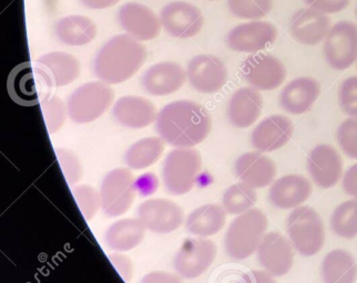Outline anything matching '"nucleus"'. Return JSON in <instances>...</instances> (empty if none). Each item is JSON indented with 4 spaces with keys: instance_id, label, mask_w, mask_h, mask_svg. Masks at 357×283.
<instances>
[{
    "instance_id": "obj_15",
    "label": "nucleus",
    "mask_w": 357,
    "mask_h": 283,
    "mask_svg": "<svg viewBox=\"0 0 357 283\" xmlns=\"http://www.w3.org/2000/svg\"><path fill=\"white\" fill-rule=\"evenodd\" d=\"M278 30L274 24L266 22H251L238 24L227 37V46L238 52L261 51L274 44Z\"/></svg>"
},
{
    "instance_id": "obj_1",
    "label": "nucleus",
    "mask_w": 357,
    "mask_h": 283,
    "mask_svg": "<svg viewBox=\"0 0 357 283\" xmlns=\"http://www.w3.org/2000/svg\"><path fill=\"white\" fill-rule=\"evenodd\" d=\"M157 132L165 143L174 147H195L211 132V116L195 101L178 100L158 113Z\"/></svg>"
},
{
    "instance_id": "obj_23",
    "label": "nucleus",
    "mask_w": 357,
    "mask_h": 283,
    "mask_svg": "<svg viewBox=\"0 0 357 283\" xmlns=\"http://www.w3.org/2000/svg\"><path fill=\"white\" fill-rule=\"evenodd\" d=\"M313 186L307 178L301 175H287L274 181L268 192V200L274 207L291 209L300 207L309 200Z\"/></svg>"
},
{
    "instance_id": "obj_31",
    "label": "nucleus",
    "mask_w": 357,
    "mask_h": 283,
    "mask_svg": "<svg viewBox=\"0 0 357 283\" xmlns=\"http://www.w3.org/2000/svg\"><path fill=\"white\" fill-rule=\"evenodd\" d=\"M165 151V142L161 138H146L139 140L126 152L125 162L131 170H141L157 163Z\"/></svg>"
},
{
    "instance_id": "obj_41",
    "label": "nucleus",
    "mask_w": 357,
    "mask_h": 283,
    "mask_svg": "<svg viewBox=\"0 0 357 283\" xmlns=\"http://www.w3.org/2000/svg\"><path fill=\"white\" fill-rule=\"evenodd\" d=\"M310 8L317 9L323 14H336L349 7L351 0H304Z\"/></svg>"
},
{
    "instance_id": "obj_10",
    "label": "nucleus",
    "mask_w": 357,
    "mask_h": 283,
    "mask_svg": "<svg viewBox=\"0 0 357 283\" xmlns=\"http://www.w3.org/2000/svg\"><path fill=\"white\" fill-rule=\"evenodd\" d=\"M241 74L252 88L271 91L281 87L287 78V69L279 58L268 54H255L244 60Z\"/></svg>"
},
{
    "instance_id": "obj_34",
    "label": "nucleus",
    "mask_w": 357,
    "mask_h": 283,
    "mask_svg": "<svg viewBox=\"0 0 357 283\" xmlns=\"http://www.w3.org/2000/svg\"><path fill=\"white\" fill-rule=\"evenodd\" d=\"M331 228L338 237L352 239L357 236V200L343 202L332 213Z\"/></svg>"
},
{
    "instance_id": "obj_17",
    "label": "nucleus",
    "mask_w": 357,
    "mask_h": 283,
    "mask_svg": "<svg viewBox=\"0 0 357 283\" xmlns=\"http://www.w3.org/2000/svg\"><path fill=\"white\" fill-rule=\"evenodd\" d=\"M307 170L314 183L321 188L335 186L343 175V159L333 146H317L307 157Z\"/></svg>"
},
{
    "instance_id": "obj_5",
    "label": "nucleus",
    "mask_w": 357,
    "mask_h": 283,
    "mask_svg": "<svg viewBox=\"0 0 357 283\" xmlns=\"http://www.w3.org/2000/svg\"><path fill=\"white\" fill-rule=\"evenodd\" d=\"M114 100V92L102 81L84 83L67 101L68 115L78 124H87L106 113Z\"/></svg>"
},
{
    "instance_id": "obj_30",
    "label": "nucleus",
    "mask_w": 357,
    "mask_h": 283,
    "mask_svg": "<svg viewBox=\"0 0 357 283\" xmlns=\"http://www.w3.org/2000/svg\"><path fill=\"white\" fill-rule=\"evenodd\" d=\"M357 262L349 251L336 249L325 257L322 264L324 283H355Z\"/></svg>"
},
{
    "instance_id": "obj_27",
    "label": "nucleus",
    "mask_w": 357,
    "mask_h": 283,
    "mask_svg": "<svg viewBox=\"0 0 357 283\" xmlns=\"http://www.w3.org/2000/svg\"><path fill=\"white\" fill-rule=\"evenodd\" d=\"M146 230L139 218L120 219L109 226L105 234V241L114 252H127L144 241Z\"/></svg>"
},
{
    "instance_id": "obj_13",
    "label": "nucleus",
    "mask_w": 357,
    "mask_h": 283,
    "mask_svg": "<svg viewBox=\"0 0 357 283\" xmlns=\"http://www.w3.org/2000/svg\"><path fill=\"white\" fill-rule=\"evenodd\" d=\"M188 80L201 93H214L225 87L227 67L225 61L212 54H200L188 65Z\"/></svg>"
},
{
    "instance_id": "obj_33",
    "label": "nucleus",
    "mask_w": 357,
    "mask_h": 283,
    "mask_svg": "<svg viewBox=\"0 0 357 283\" xmlns=\"http://www.w3.org/2000/svg\"><path fill=\"white\" fill-rule=\"evenodd\" d=\"M255 188L248 184L236 183L225 191L223 195V207L231 215H241L252 209L257 202Z\"/></svg>"
},
{
    "instance_id": "obj_32",
    "label": "nucleus",
    "mask_w": 357,
    "mask_h": 283,
    "mask_svg": "<svg viewBox=\"0 0 357 283\" xmlns=\"http://www.w3.org/2000/svg\"><path fill=\"white\" fill-rule=\"evenodd\" d=\"M9 89L11 97L20 101V103L37 102L38 93L36 87L35 79H33V67L28 63L20 65L15 69L10 74L9 80Z\"/></svg>"
},
{
    "instance_id": "obj_25",
    "label": "nucleus",
    "mask_w": 357,
    "mask_h": 283,
    "mask_svg": "<svg viewBox=\"0 0 357 283\" xmlns=\"http://www.w3.org/2000/svg\"><path fill=\"white\" fill-rule=\"evenodd\" d=\"M234 170L238 179L253 188L268 186L276 176V165L273 161L257 152L242 154L236 159Z\"/></svg>"
},
{
    "instance_id": "obj_2",
    "label": "nucleus",
    "mask_w": 357,
    "mask_h": 283,
    "mask_svg": "<svg viewBox=\"0 0 357 283\" xmlns=\"http://www.w3.org/2000/svg\"><path fill=\"white\" fill-rule=\"evenodd\" d=\"M146 60V49L131 35H119L99 50L93 61L97 78L107 84H119L132 78Z\"/></svg>"
},
{
    "instance_id": "obj_16",
    "label": "nucleus",
    "mask_w": 357,
    "mask_h": 283,
    "mask_svg": "<svg viewBox=\"0 0 357 283\" xmlns=\"http://www.w3.org/2000/svg\"><path fill=\"white\" fill-rule=\"evenodd\" d=\"M120 26L128 35L138 41L157 38L161 31V20L148 6L139 3H127L118 13Z\"/></svg>"
},
{
    "instance_id": "obj_11",
    "label": "nucleus",
    "mask_w": 357,
    "mask_h": 283,
    "mask_svg": "<svg viewBox=\"0 0 357 283\" xmlns=\"http://www.w3.org/2000/svg\"><path fill=\"white\" fill-rule=\"evenodd\" d=\"M138 218L146 229L165 235L176 232L182 226L184 211L181 206L172 200L151 198L139 205Z\"/></svg>"
},
{
    "instance_id": "obj_21",
    "label": "nucleus",
    "mask_w": 357,
    "mask_h": 283,
    "mask_svg": "<svg viewBox=\"0 0 357 283\" xmlns=\"http://www.w3.org/2000/svg\"><path fill=\"white\" fill-rule=\"evenodd\" d=\"M294 131L292 121L284 115H271L252 132V146L257 151L273 152L291 140Z\"/></svg>"
},
{
    "instance_id": "obj_46",
    "label": "nucleus",
    "mask_w": 357,
    "mask_h": 283,
    "mask_svg": "<svg viewBox=\"0 0 357 283\" xmlns=\"http://www.w3.org/2000/svg\"><path fill=\"white\" fill-rule=\"evenodd\" d=\"M82 5L90 9H106L119 3L120 0H80Z\"/></svg>"
},
{
    "instance_id": "obj_22",
    "label": "nucleus",
    "mask_w": 357,
    "mask_h": 283,
    "mask_svg": "<svg viewBox=\"0 0 357 283\" xmlns=\"http://www.w3.org/2000/svg\"><path fill=\"white\" fill-rule=\"evenodd\" d=\"M116 121L129 129H144L157 121V108L146 97L127 95L114 103L112 110Z\"/></svg>"
},
{
    "instance_id": "obj_28",
    "label": "nucleus",
    "mask_w": 357,
    "mask_h": 283,
    "mask_svg": "<svg viewBox=\"0 0 357 283\" xmlns=\"http://www.w3.org/2000/svg\"><path fill=\"white\" fill-rule=\"evenodd\" d=\"M225 207L214 204L195 208L185 219V228L191 235L208 238L223 229L227 221Z\"/></svg>"
},
{
    "instance_id": "obj_36",
    "label": "nucleus",
    "mask_w": 357,
    "mask_h": 283,
    "mask_svg": "<svg viewBox=\"0 0 357 283\" xmlns=\"http://www.w3.org/2000/svg\"><path fill=\"white\" fill-rule=\"evenodd\" d=\"M41 112L44 116L47 131L50 134L58 132L63 127L68 110L65 103L58 97H48L41 102Z\"/></svg>"
},
{
    "instance_id": "obj_42",
    "label": "nucleus",
    "mask_w": 357,
    "mask_h": 283,
    "mask_svg": "<svg viewBox=\"0 0 357 283\" xmlns=\"http://www.w3.org/2000/svg\"><path fill=\"white\" fill-rule=\"evenodd\" d=\"M109 259L112 261V266L116 268V273L121 275V278L129 283L132 279L133 266L130 258L120 252H114L109 254Z\"/></svg>"
},
{
    "instance_id": "obj_7",
    "label": "nucleus",
    "mask_w": 357,
    "mask_h": 283,
    "mask_svg": "<svg viewBox=\"0 0 357 283\" xmlns=\"http://www.w3.org/2000/svg\"><path fill=\"white\" fill-rule=\"evenodd\" d=\"M137 192V181L130 170L114 168L101 181V209L108 217L122 216L130 209Z\"/></svg>"
},
{
    "instance_id": "obj_35",
    "label": "nucleus",
    "mask_w": 357,
    "mask_h": 283,
    "mask_svg": "<svg viewBox=\"0 0 357 283\" xmlns=\"http://www.w3.org/2000/svg\"><path fill=\"white\" fill-rule=\"evenodd\" d=\"M227 6L240 19L257 20L272 10V0H227Z\"/></svg>"
},
{
    "instance_id": "obj_38",
    "label": "nucleus",
    "mask_w": 357,
    "mask_h": 283,
    "mask_svg": "<svg viewBox=\"0 0 357 283\" xmlns=\"http://www.w3.org/2000/svg\"><path fill=\"white\" fill-rule=\"evenodd\" d=\"M58 162H59L60 168L63 170V176L67 179L69 185H75L82 179V163L79 161L76 153L63 147H57L56 149Z\"/></svg>"
},
{
    "instance_id": "obj_6",
    "label": "nucleus",
    "mask_w": 357,
    "mask_h": 283,
    "mask_svg": "<svg viewBox=\"0 0 357 283\" xmlns=\"http://www.w3.org/2000/svg\"><path fill=\"white\" fill-rule=\"evenodd\" d=\"M287 230L293 247L302 256H314L324 247V224L317 211L310 206L295 208L287 218Z\"/></svg>"
},
{
    "instance_id": "obj_18",
    "label": "nucleus",
    "mask_w": 357,
    "mask_h": 283,
    "mask_svg": "<svg viewBox=\"0 0 357 283\" xmlns=\"http://www.w3.org/2000/svg\"><path fill=\"white\" fill-rule=\"evenodd\" d=\"M37 73L48 87H65L80 73V63L73 54L50 52L37 60Z\"/></svg>"
},
{
    "instance_id": "obj_49",
    "label": "nucleus",
    "mask_w": 357,
    "mask_h": 283,
    "mask_svg": "<svg viewBox=\"0 0 357 283\" xmlns=\"http://www.w3.org/2000/svg\"><path fill=\"white\" fill-rule=\"evenodd\" d=\"M211 1H214V0H211Z\"/></svg>"
},
{
    "instance_id": "obj_47",
    "label": "nucleus",
    "mask_w": 357,
    "mask_h": 283,
    "mask_svg": "<svg viewBox=\"0 0 357 283\" xmlns=\"http://www.w3.org/2000/svg\"><path fill=\"white\" fill-rule=\"evenodd\" d=\"M144 177L146 183H142L141 181H137V188H138V191H142V192L146 193V194H149L148 191H150V193L155 192L158 183L155 176L144 175Z\"/></svg>"
},
{
    "instance_id": "obj_19",
    "label": "nucleus",
    "mask_w": 357,
    "mask_h": 283,
    "mask_svg": "<svg viewBox=\"0 0 357 283\" xmlns=\"http://www.w3.org/2000/svg\"><path fill=\"white\" fill-rule=\"evenodd\" d=\"M187 78V71L181 65L167 61L150 67L142 76L141 84L146 93L165 97L181 89Z\"/></svg>"
},
{
    "instance_id": "obj_29",
    "label": "nucleus",
    "mask_w": 357,
    "mask_h": 283,
    "mask_svg": "<svg viewBox=\"0 0 357 283\" xmlns=\"http://www.w3.org/2000/svg\"><path fill=\"white\" fill-rule=\"evenodd\" d=\"M97 26L90 18L80 15L63 17L56 24L54 33L63 45L82 47L90 44L97 35Z\"/></svg>"
},
{
    "instance_id": "obj_3",
    "label": "nucleus",
    "mask_w": 357,
    "mask_h": 283,
    "mask_svg": "<svg viewBox=\"0 0 357 283\" xmlns=\"http://www.w3.org/2000/svg\"><path fill=\"white\" fill-rule=\"evenodd\" d=\"M268 217L260 209L252 208L231 223L225 238L227 256L244 260L257 252L268 229Z\"/></svg>"
},
{
    "instance_id": "obj_39",
    "label": "nucleus",
    "mask_w": 357,
    "mask_h": 283,
    "mask_svg": "<svg viewBox=\"0 0 357 283\" xmlns=\"http://www.w3.org/2000/svg\"><path fill=\"white\" fill-rule=\"evenodd\" d=\"M337 143L345 155L357 159V119L345 120L336 133Z\"/></svg>"
},
{
    "instance_id": "obj_44",
    "label": "nucleus",
    "mask_w": 357,
    "mask_h": 283,
    "mask_svg": "<svg viewBox=\"0 0 357 283\" xmlns=\"http://www.w3.org/2000/svg\"><path fill=\"white\" fill-rule=\"evenodd\" d=\"M343 189L347 195L357 200V164L353 165L344 174Z\"/></svg>"
},
{
    "instance_id": "obj_4",
    "label": "nucleus",
    "mask_w": 357,
    "mask_h": 283,
    "mask_svg": "<svg viewBox=\"0 0 357 283\" xmlns=\"http://www.w3.org/2000/svg\"><path fill=\"white\" fill-rule=\"evenodd\" d=\"M202 166L200 152L193 147H176L169 152L162 166V179L169 194L181 196L192 191Z\"/></svg>"
},
{
    "instance_id": "obj_24",
    "label": "nucleus",
    "mask_w": 357,
    "mask_h": 283,
    "mask_svg": "<svg viewBox=\"0 0 357 283\" xmlns=\"http://www.w3.org/2000/svg\"><path fill=\"white\" fill-rule=\"evenodd\" d=\"M319 92L321 86L315 79L310 76L294 79L282 90L280 104L287 113L300 115L311 110Z\"/></svg>"
},
{
    "instance_id": "obj_20",
    "label": "nucleus",
    "mask_w": 357,
    "mask_h": 283,
    "mask_svg": "<svg viewBox=\"0 0 357 283\" xmlns=\"http://www.w3.org/2000/svg\"><path fill=\"white\" fill-rule=\"evenodd\" d=\"M330 30V18L317 9H301L291 19L290 33L293 39L306 46L319 44L328 37Z\"/></svg>"
},
{
    "instance_id": "obj_8",
    "label": "nucleus",
    "mask_w": 357,
    "mask_h": 283,
    "mask_svg": "<svg viewBox=\"0 0 357 283\" xmlns=\"http://www.w3.org/2000/svg\"><path fill=\"white\" fill-rule=\"evenodd\" d=\"M217 245L206 238L185 240L174 258V269L183 279L198 278L217 258Z\"/></svg>"
},
{
    "instance_id": "obj_26",
    "label": "nucleus",
    "mask_w": 357,
    "mask_h": 283,
    "mask_svg": "<svg viewBox=\"0 0 357 283\" xmlns=\"http://www.w3.org/2000/svg\"><path fill=\"white\" fill-rule=\"evenodd\" d=\"M262 111V97L255 88H241L234 92L227 106L231 124L246 129L255 124Z\"/></svg>"
},
{
    "instance_id": "obj_45",
    "label": "nucleus",
    "mask_w": 357,
    "mask_h": 283,
    "mask_svg": "<svg viewBox=\"0 0 357 283\" xmlns=\"http://www.w3.org/2000/svg\"><path fill=\"white\" fill-rule=\"evenodd\" d=\"M242 283H276L273 275L268 271L261 270H252L249 273H244L242 277Z\"/></svg>"
},
{
    "instance_id": "obj_12",
    "label": "nucleus",
    "mask_w": 357,
    "mask_h": 283,
    "mask_svg": "<svg viewBox=\"0 0 357 283\" xmlns=\"http://www.w3.org/2000/svg\"><path fill=\"white\" fill-rule=\"evenodd\" d=\"M160 20L165 31L174 38H192L203 28L204 18L197 6L187 1H172L163 7Z\"/></svg>"
},
{
    "instance_id": "obj_9",
    "label": "nucleus",
    "mask_w": 357,
    "mask_h": 283,
    "mask_svg": "<svg viewBox=\"0 0 357 283\" xmlns=\"http://www.w3.org/2000/svg\"><path fill=\"white\" fill-rule=\"evenodd\" d=\"M324 54L331 67L349 69L357 60V24L341 22L331 28L325 39Z\"/></svg>"
},
{
    "instance_id": "obj_37",
    "label": "nucleus",
    "mask_w": 357,
    "mask_h": 283,
    "mask_svg": "<svg viewBox=\"0 0 357 283\" xmlns=\"http://www.w3.org/2000/svg\"><path fill=\"white\" fill-rule=\"evenodd\" d=\"M73 195L82 216L91 220L101 208L100 193L89 185H78L73 189Z\"/></svg>"
},
{
    "instance_id": "obj_43",
    "label": "nucleus",
    "mask_w": 357,
    "mask_h": 283,
    "mask_svg": "<svg viewBox=\"0 0 357 283\" xmlns=\"http://www.w3.org/2000/svg\"><path fill=\"white\" fill-rule=\"evenodd\" d=\"M182 277L178 273H167V271H152L146 273L140 283H184Z\"/></svg>"
},
{
    "instance_id": "obj_40",
    "label": "nucleus",
    "mask_w": 357,
    "mask_h": 283,
    "mask_svg": "<svg viewBox=\"0 0 357 283\" xmlns=\"http://www.w3.org/2000/svg\"><path fill=\"white\" fill-rule=\"evenodd\" d=\"M338 102L344 113L357 119V76H351L341 84Z\"/></svg>"
},
{
    "instance_id": "obj_14",
    "label": "nucleus",
    "mask_w": 357,
    "mask_h": 283,
    "mask_svg": "<svg viewBox=\"0 0 357 283\" xmlns=\"http://www.w3.org/2000/svg\"><path fill=\"white\" fill-rule=\"evenodd\" d=\"M292 243L280 232H268L257 248V259L264 269L274 277L287 275L293 267L294 251Z\"/></svg>"
},
{
    "instance_id": "obj_48",
    "label": "nucleus",
    "mask_w": 357,
    "mask_h": 283,
    "mask_svg": "<svg viewBox=\"0 0 357 283\" xmlns=\"http://www.w3.org/2000/svg\"><path fill=\"white\" fill-rule=\"evenodd\" d=\"M356 16H357V8H356Z\"/></svg>"
}]
</instances>
